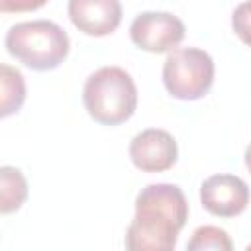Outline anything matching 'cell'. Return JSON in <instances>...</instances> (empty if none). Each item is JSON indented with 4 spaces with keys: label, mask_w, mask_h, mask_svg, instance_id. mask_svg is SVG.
I'll return each instance as SVG.
<instances>
[{
    "label": "cell",
    "mask_w": 251,
    "mask_h": 251,
    "mask_svg": "<svg viewBox=\"0 0 251 251\" xmlns=\"http://www.w3.org/2000/svg\"><path fill=\"white\" fill-rule=\"evenodd\" d=\"M188 220V202L176 184H147L135 198V216L126 231L129 251H171Z\"/></svg>",
    "instance_id": "cell-1"
},
{
    "label": "cell",
    "mask_w": 251,
    "mask_h": 251,
    "mask_svg": "<svg viewBox=\"0 0 251 251\" xmlns=\"http://www.w3.org/2000/svg\"><path fill=\"white\" fill-rule=\"evenodd\" d=\"M82 102L94 122L118 126L133 116L137 108V88L131 75L122 67H100L86 78Z\"/></svg>",
    "instance_id": "cell-2"
},
{
    "label": "cell",
    "mask_w": 251,
    "mask_h": 251,
    "mask_svg": "<svg viewBox=\"0 0 251 251\" xmlns=\"http://www.w3.org/2000/svg\"><path fill=\"white\" fill-rule=\"evenodd\" d=\"M6 49L22 65L33 71H53L69 55L67 31L51 20H31L12 25L6 33Z\"/></svg>",
    "instance_id": "cell-3"
},
{
    "label": "cell",
    "mask_w": 251,
    "mask_h": 251,
    "mask_svg": "<svg viewBox=\"0 0 251 251\" xmlns=\"http://www.w3.org/2000/svg\"><path fill=\"white\" fill-rule=\"evenodd\" d=\"M163 84L173 98L200 100L214 84V61L198 47L169 51L163 65Z\"/></svg>",
    "instance_id": "cell-4"
},
{
    "label": "cell",
    "mask_w": 251,
    "mask_h": 251,
    "mask_svg": "<svg viewBox=\"0 0 251 251\" xmlns=\"http://www.w3.org/2000/svg\"><path fill=\"white\" fill-rule=\"evenodd\" d=\"M131 41L147 53H169L184 39V24L169 12H141L129 25Z\"/></svg>",
    "instance_id": "cell-5"
},
{
    "label": "cell",
    "mask_w": 251,
    "mask_h": 251,
    "mask_svg": "<svg viewBox=\"0 0 251 251\" xmlns=\"http://www.w3.org/2000/svg\"><path fill=\"white\" fill-rule=\"evenodd\" d=\"M200 202L218 218H235L249 204V186L235 175H212L200 186Z\"/></svg>",
    "instance_id": "cell-6"
},
{
    "label": "cell",
    "mask_w": 251,
    "mask_h": 251,
    "mask_svg": "<svg viewBox=\"0 0 251 251\" xmlns=\"http://www.w3.org/2000/svg\"><path fill=\"white\" fill-rule=\"evenodd\" d=\"M129 157L131 163L143 173H163L176 163L178 145L169 131L149 127L131 139Z\"/></svg>",
    "instance_id": "cell-7"
},
{
    "label": "cell",
    "mask_w": 251,
    "mask_h": 251,
    "mask_svg": "<svg viewBox=\"0 0 251 251\" xmlns=\"http://www.w3.org/2000/svg\"><path fill=\"white\" fill-rule=\"evenodd\" d=\"M67 12L73 25L92 37L114 33L122 22L120 0H69Z\"/></svg>",
    "instance_id": "cell-8"
},
{
    "label": "cell",
    "mask_w": 251,
    "mask_h": 251,
    "mask_svg": "<svg viewBox=\"0 0 251 251\" xmlns=\"http://www.w3.org/2000/svg\"><path fill=\"white\" fill-rule=\"evenodd\" d=\"M27 198V180L20 169L4 165L0 169V212L12 214Z\"/></svg>",
    "instance_id": "cell-9"
},
{
    "label": "cell",
    "mask_w": 251,
    "mask_h": 251,
    "mask_svg": "<svg viewBox=\"0 0 251 251\" xmlns=\"http://www.w3.org/2000/svg\"><path fill=\"white\" fill-rule=\"evenodd\" d=\"M0 116L8 118L18 112L25 100V82L18 69L10 65L0 67Z\"/></svg>",
    "instance_id": "cell-10"
},
{
    "label": "cell",
    "mask_w": 251,
    "mask_h": 251,
    "mask_svg": "<svg viewBox=\"0 0 251 251\" xmlns=\"http://www.w3.org/2000/svg\"><path fill=\"white\" fill-rule=\"evenodd\" d=\"M190 251H206V249H216V251H231L233 243L229 239V235L216 227V226H202L198 229H194L188 245Z\"/></svg>",
    "instance_id": "cell-11"
},
{
    "label": "cell",
    "mask_w": 251,
    "mask_h": 251,
    "mask_svg": "<svg viewBox=\"0 0 251 251\" xmlns=\"http://www.w3.org/2000/svg\"><path fill=\"white\" fill-rule=\"evenodd\" d=\"M231 27L235 35L251 47V0L241 2L231 14Z\"/></svg>",
    "instance_id": "cell-12"
},
{
    "label": "cell",
    "mask_w": 251,
    "mask_h": 251,
    "mask_svg": "<svg viewBox=\"0 0 251 251\" xmlns=\"http://www.w3.org/2000/svg\"><path fill=\"white\" fill-rule=\"evenodd\" d=\"M49 0H0L2 14H20V12H33L47 4Z\"/></svg>",
    "instance_id": "cell-13"
},
{
    "label": "cell",
    "mask_w": 251,
    "mask_h": 251,
    "mask_svg": "<svg viewBox=\"0 0 251 251\" xmlns=\"http://www.w3.org/2000/svg\"><path fill=\"white\" fill-rule=\"evenodd\" d=\"M243 159H245V167H247V171L251 173V143L247 145V149H245V155H243Z\"/></svg>",
    "instance_id": "cell-14"
}]
</instances>
